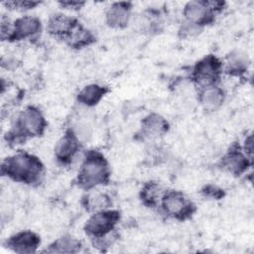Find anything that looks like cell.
<instances>
[{
  "mask_svg": "<svg viewBox=\"0 0 254 254\" xmlns=\"http://www.w3.org/2000/svg\"><path fill=\"white\" fill-rule=\"evenodd\" d=\"M1 169L7 178L30 186L40 184L45 174L42 161L27 152H18L7 157L3 160Z\"/></svg>",
  "mask_w": 254,
  "mask_h": 254,
  "instance_id": "1",
  "label": "cell"
},
{
  "mask_svg": "<svg viewBox=\"0 0 254 254\" xmlns=\"http://www.w3.org/2000/svg\"><path fill=\"white\" fill-rule=\"evenodd\" d=\"M47 127V121L43 112L35 106H27L21 110L13 121L8 139L11 141H25L41 136Z\"/></svg>",
  "mask_w": 254,
  "mask_h": 254,
  "instance_id": "2",
  "label": "cell"
},
{
  "mask_svg": "<svg viewBox=\"0 0 254 254\" xmlns=\"http://www.w3.org/2000/svg\"><path fill=\"white\" fill-rule=\"evenodd\" d=\"M109 176L110 169L104 156L99 152L90 151L83 157L79 165L77 184L80 188L88 190L106 184Z\"/></svg>",
  "mask_w": 254,
  "mask_h": 254,
  "instance_id": "3",
  "label": "cell"
},
{
  "mask_svg": "<svg viewBox=\"0 0 254 254\" xmlns=\"http://www.w3.org/2000/svg\"><path fill=\"white\" fill-rule=\"evenodd\" d=\"M222 71V62L215 56L208 55L194 64L191 71V78L194 84L200 89L218 84Z\"/></svg>",
  "mask_w": 254,
  "mask_h": 254,
  "instance_id": "4",
  "label": "cell"
},
{
  "mask_svg": "<svg viewBox=\"0 0 254 254\" xmlns=\"http://www.w3.org/2000/svg\"><path fill=\"white\" fill-rule=\"evenodd\" d=\"M168 217L184 220L194 211L192 201L181 190H166L159 205Z\"/></svg>",
  "mask_w": 254,
  "mask_h": 254,
  "instance_id": "5",
  "label": "cell"
},
{
  "mask_svg": "<svg viewBox=\"0 0 254 254\" xmlns=\"http://www.w3.org/2000/svg\"><path fill=\"white\" fill-rule=\"evenodd\" d=\"M120 215L117 210L106 208L91 212L84 224V230L91 238H99L114 232Z\"/></svg>",
  "mask_w": 254,
  "mask_h": 254,
  "instance_id": "6",
  "label": "cell"
},
{
  "mask_svg": "<svg viewBox=\"0 0 254 254\" xmlns=\"http://www.w3.org/2000/svg\"><path fill=\"white\" fill-rule=\"evenodd\" d=\"M223 7L218 1H190L183 8L185 21L204 27L214 20V16Z\"/></svg>",
  "mask_w": 254,
  "mask_h": 254,
  "instance_id": "7",
  "label": "cell"
},
{
  "mask_svg": "<svg viewBox=\"0 0 254 254\" xmlns=\"http://www.w3.org/2000/svg\"><path fill=\"white\" fill-rule=\"evenodd\" d=\"M81 143L72 133V131L66 130L64 134L57 141L54 154L56 160L62 165L71 164L80 151Z\"/></svg>",
  "mask_w": 254,
  "mask_h": 254,
  "instance_id": "8",
  "label": "cell"
},
{
  "mask_svg": "<svg viewBox=\"0 0 254 254\" xmlns=\"http://www.w3.org/2000/svg\"><path fill=\"white\" fill-rule=\"evenodd\" d=\"M251 163L252 159L243 152L240 146H233L221 158L220 167L230 175L240 176L247 172Z\"/></svg>",
  "mask_w": 254,
  "mask_h": 254,
  "instance_id": "9",
  "label": "cell"
},
{
  "mask_svg": "<svg viewBox=\"0 0 254 254\" xmlns=\"http://www.w3.org/2000/svg\"><path fill=\"white\" fill-rule=\"evenodd\" d=\"M42 31V23L36 16L25 15L13 22L10 41L32 39Z\"/></svg>",
  "mask_w": 254,
  "mask_h": 254,
  "instance_id": "10",
  "label": "cell"
},
{
  "mask_svg": "<svg viewBox=\"0 0 254 254\" xmlns=\"http://www.w3.org/2000/svg\"><path fill=\"white\" fill-rule=\"evenodd\" d=\"M40 243V236L32 230L19 231L7 239L8 248L20 254L36 252Z\"/></svg>",
  "mask_w": 254,
  "mask_h": 254,
  "instance_id": "11",
  "label": "cell"
},
{
  "mask_svg": "<svg viewBox=\"0 0 254 254\" xmlns=\"http://www.w3.org/2000/svg\"><path fill=\"white\" fill-rule=\"evenodd\" d=\"M132 6L129 2H114L104 12L106 24L114 29L125 28L131 20Z\"/></svg>",
  "mask_w": 254,
  "mask_h": 254,
  "instance_id": "12",
  "label": "cell"
},
{
  "mask_svg": "<svg viewBox=\"0 0 254 254\" xmlns=\"http://www.w3.org/2000/svg\"><path fill=\"white\" fill-rule=\"evenodd\" d=\"M77 24L76 19L63 13H58L50 17L47 30L52 36L65 40Z\"/></svg>",
  "mask_w": 254,
  "mask_h": 254,
  "instance_id": "13",
  "label": "cell"
},
{
  "mask_svg": "<svg viewBox=\"0 0 254 254\" xmlns=\"http://www.w3.org/2000/svg\"><path fill=\"white\" fill-rule=\"evenodd\" d=\"M225 91L218 84L200 88L198 91V101L205 111H216L225 100Z\"/></svg>",
  "mask_w": 254,
  "mask_h": 254,
  "instance_id": "14",
  "label": "cell"
},
{
  "mask_svg": "<svg viewBox=\"0 0 254 254\" xmlns=\"http://www.w3.org/2000/svg\"><path fill=\"white\" fill-rule=\"evenodd\" d=\"M169 128L167 120L157 113L147 115L141 125V133L145 138L156 139L163 136Z\"/></svg>",
  "mask_w": 254,
  "mask_h": 254,
  "instance_id": "15",
  "label": "cell"
},
{
  "mask_svg": "<svg viewBox=\"0 0 254 254\" xmlns=\"http://www.w3.org/2000/svg\"><path fill=\"white\" fill-rule=\"evenodd\" d=\"M82 198V204L90 212L110 208L112 204L111 196L106 191L98 190V188L88 190V192Z\"/></svg>",
  "mask_w": 254,
  "mask_h": 254,
  "instance_id": "16",
  "label": "cell"
},
{
  "mask_svg": "<svg viewBox=\"0 0 254 254\" xmlns=\"http://www.w3.org/2000/svg\"><path fill=\"white\" fill-rule=\"evenodd\" d=\"M248 65L249 60L247 56L240 51L230 53L226 57L224 64H222L223 70L232 76H241L244 74L248 70Z\"/></svg>",
  "mask_w": 254,
  "mask_h": 254,
  "instance_id": "17",
  "label": "cell"
},
{
  "mask_svg": "<svg viewBox=\"0 0 254 254\" xmlns=\"http://www.w3.org/2000/svg\"><path fill=\"white\" fill-rule=\"evenodd\" d=\"M107 92L106 87L97 83H90L81 88L78 92V102L85 107H92L96 105L103 98Z\"/></svg>",
  "mask_w": 254,
  "mask_h": 254,
  "instance_id": "18",
  "label": "cell"
},
{
  "mask_svg": "<svg viewBox=\"0 0 254 254\" xmlns=\"http://www.w3.org/2000/svg\"><path fill=\"white\" fill-rule=\"evenodd\" d=\"M166 190H167L158 182H148L143 186L140 191V197L145 205L149 207H156L160 205Z\"/></svg>",
  "mask_w": 254,
  "mask_h": 254,
  "instance_id": "19",
  "label": "cell"
},
{
  "mask_svg": "<svg viewBox=\"0 0 254 254\" xmlns=\"http://www.w3.org/2000/svg\"><path fill=\"white\" fill-rule=\"evenodd\" d=\"M80 241L76 238L64 235L55 240L47 249V252L52 253H75L80 249Z\"/></svg>",
  "mask_w": 254,
  "mask_h": 254,
  "instance_id": "20",
  "label": "cell"
},
{
  "mask_svg": "<svg viewBox=\"0 0 254 254\" xmlns=\"http://www.w3.org/2000/svg\"><path fill=\"white\" fill-rule=\"evenodd\" d=\"M65 41L70 47L80 49L92 43L93 36L90 31H88L78 23L76 27L71 31V33L67 36Z\"/></svg>",
  "mask_w": 254,
  "mask_h": 254,
  "instance_id": "21",
  "label": "cell"
},
{
  "mask_svg": "<svg viewBox=\"0 0 254 254\" xmlns=\"http://www.w3.org/2000/svg\"><path fill=\"white\" fill-rule=\"evenodd\" d=\"M202 29L203 27L199 25L184 21L179 29V35L183 39H191L198 36L201 33Z\"/></svg>",
  "mask_w": 254,
  "mask_h": 254,
  "instance_id": "22",
  "label": "cell"
},
{
  "mask_svg": "<svg viewBox=\"0 0 254 254\" xmlns=\"http://www.w3.org/2000/svg\"><path fill=\"white\" fill-rule=\"evenodd\" d=\"M7 6L15 9H32L39 4V2L34 1H10L5 3Z\"/></svg>",
  "mask_w": 254,
  "mask_h": 254,
  "instance_id": "23",
  "label": "cell"
},
{
  "mask_svg": "<svg viewBox=\"0 0 254 254\" xmlns=\"http://www.w3.org/2000/svg\"><path fill=\"white\" fill-rule=\"evenodd\" d=\"M61 4L64 7H65V9H72V10L79 9L82 5H84L83 2H78V1H64V2H61Z\"/></svg>",
  "mask_w": 254,
  "mask_h": 254,
  "instance_id": "24",
  "label": "cell"
}]
</instances>
